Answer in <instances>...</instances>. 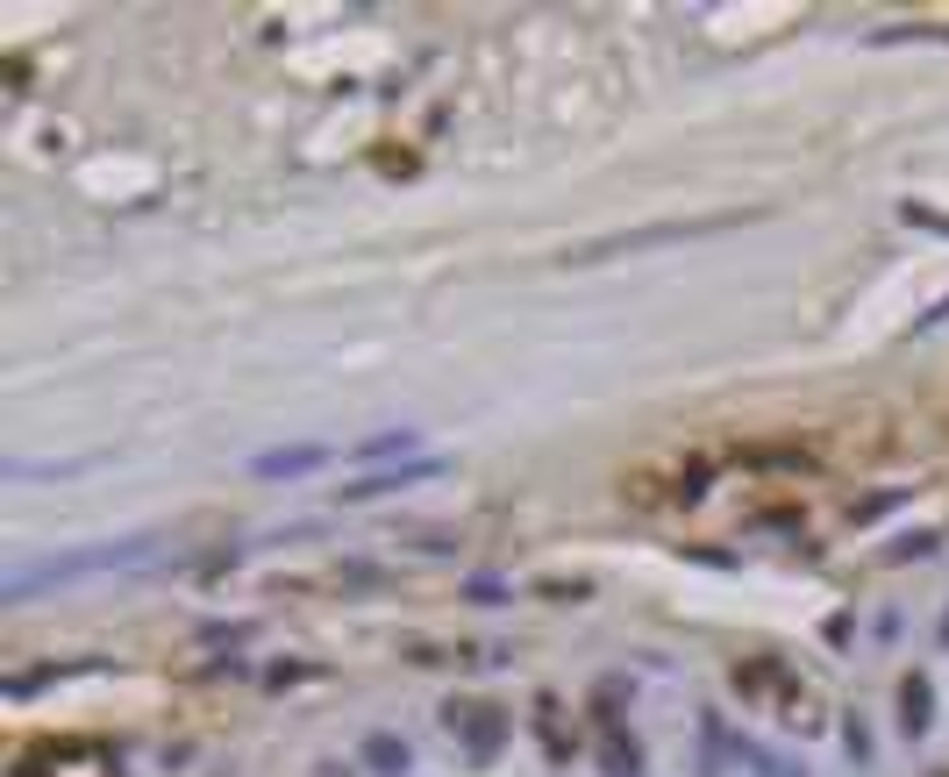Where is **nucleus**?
I'll return each mask as SVG.
<instances>
[{
	"instance_id": "1",
	"label": "nucleus",
	"mask_w": 949,
	"mask_h": 777,
	"mask_svg": "<svg viewBox=\"0 0 949 777\" xmlns=\"http://www.w3.org/2000/svg\"><path fill=\"white\" fill-rule=\"evenodd\" d=\"M150 557H158V536H108V542H86V550H57V557H36V563H14L0 600H36V592H51V585L129 571V563H150Z\"/></svg>"
},
{
	"instance_id": "2",
	"label": "nucleus",
	"mask_w": 949,
	"mask_h": 777,
	"mask_svg": "<svg viewBox=\"0 0 949 777\" xmlns=\"http://www.w3.org/2000/svg\"><path fill=\"white\" fill-rule=\"evenodd\" d=\"M743 215H707V222H657V228H628V236H600L585 250H571V265H600V257H628V250H657V242H692V236H721Z\"/></svg>"
},
{
	"instance_id": "3",
	"label": "nucleus",
	"mask_w": 949,
	"mask_h": 777,
	"mask_svg": "<svg viewBox=\"0 0 949 777\" xmlns=\"http://www.w3.org/2000/svg\"><path fill=\"white\" fill-rule=\"evenodd\" d=\"M443 727L464 742V756H472V764H493V756L507 749V713L493 706V699H450V706H443Z\"/></svg>"
},
{
	"instance_id": "4",
	"label": "nucleus",
	"mask_w": 949,
	"mask_h": 777,
	"mask_svg": "<svg viewBox=\"0 0 949 777\" xmlns=\"http://www.w3.org/2000/svg\"><path fill=\"white\" fill-rule=\"evenodd\" d=\"M435 471H443V456H407V464H379V471H365V478H351L343 485V507H365V499H393V493H414V485H429Z\"/></svg>"
},
{
	"instance_id": "5",
	"label": "nucleus",
	"mask_w": 949,
	"mask_h": 777,
	"mask_svg": "<svg viewBox=\"0 0 949 777\" xmlns=\"http://www.w3.org/2000/svg\"><path fill=\"white\" fill-rule=\"evenodd\" d=\"M322 464H328L322 443H285V450H258V456H250V478L279 485V478H308V471H322Z\"/></svg>"
},
{
	"instance_id": "6",
	"label": "nucleus",
	"mask_w": 949,
	"mask_h": 777,
	"mask_svg": "<svg viewBox=\"0 0 949 777\" xmlns=\"http://www.w3.org/2000/svg\"><path fill=\"white\" fill-rule=\"evenodd\" d=\"M928 727H936V684H928V670H907L899 678V735L921 742Z\"/></svg>"
},
{
	"instance_id": "7",
	"label": "nucleus",
	"mask_w": 949,
	"mask_h": 777,
	"mask_svg": "<svg viewBox=\"0 0 949 777\" xmlns=\"http://www.w3.org/2000/svg\"><path fill=\"white\" fill-rule=\"evenodd\" d=\"M357 764H365L371 777H407L414 749H407L400 735H386V727H379V735H365V742H357Z\"/></svg>"
},
{
	"instance_id": "8",
	"label": "nucleus",
	"mask_w": 949,
	"mask_h": 777,
	"mask_svg": "<svg viewBox=\"0 0 949 777\" xmlns=\"http://www.w3.org/2000/svg\"><path fill=\"white\" fill-rule=\"evenodd\" d=\"M600 764H607V777H636L643 770V749H636V735H622V721L600 727Z\"/></svg>"
},
{
	"instance_id": "9",
	"label": "nucleus",
	"mask_w": 949,
	"mask_h": 777,
	"mask_svg": "<svg viewBox=\"0 0 949 777\" xmlns=\"http://www.w3.org/2000/svg\"><path fill=\"white\" fill-rule=\"evenodd\" d=\"M557 706H564V699H550V692L536 699V735H542V749H550V764H571V742H564V713H557Z\"/></svg>"
},
{
	"instance_id": "10",
	"label": "nucleus",
	"mask_w": 949,
	"mask_h": 777,
	"mask_svg": "<svg viewBox=\"0 0 949 777\" xmlns=\"http://www.w3.org/2000/svg\"><path fill=\"white\" fill-rule=\"evenodd\" d=\"M936 542H942V536H936V528H914V536H899V542H885V550H878V557H885V563H914V557H936Z\"/></svg>"
},
{
	"instance_id": "11",
	"label": "nucleus",
	"mask_w": 949,
	"mask_h": 777,
	"mask_svg": "<svg viewBox=\"0 0 949 777\" xmlns=\"http://www.w3.org/2000/svg\"><path fill=\"white\" fill-rule=\"evenodd\" d=\"M414 443H421L414 429H386V435H371V443L357 450V456H400V464H407V456H414Z\"/></svg>"
},
{
	"instance_id": "12",
	"label": "nucleus",
	"mask_w": 949,
	"mask_h": 777,
	"mask_svg": "<svg viewBox=\"0 0 949 777\" xmlns=\"http://www.w3.org/2000/svg\"><path fill=\"white\" fill-rule=\"evenodd\" d=\"M464 600H472V606H500V600H507V578H493V571L464 578Z\"/></svg>"
},
{
	"instance_id": "13",
	"label": "nucleus",
	"mask_w": 949,
	"mask_h": 777,
	"mask_svg": "<svg viewBox=\"0 0 949 777\" xmlns=\"http://www.w3.org/2000/svg\"><path fill=\"white\" fill-rule=\"evenodd\" d=\"M542 600H593V578H542Z\"/></svg>"
},
{
	"instance_id": "14",
	"label": "nucleus",
	"mask_w": 949,
	"mask_h": 777,
	"mask_svg": "<svg viewBox=\"0 0 949 777\" xmlns=\"http://www.w3.org/2000/svg\"><path fill=\"white\" fill-rule=\"evenodd\" d=\"M842 749H850V764H871V727L864 721H842Z\"/></svg>"
},
{
	"instance_id": "15",
	"label": "nucleus",
	"mask_w": 949,
	"mask_h": 777,
	"mask_svg": "<svg viewBox=\"0 0 949 777\" xmlns=\"http://www.w3.org/2000/svg\"><path fill=\"white\" fill-rule=\"evenodd\" d=\"M899 222H914V228H936V236H949V215H936V207H921V201H907V207H899Z\"/></svg>"
},
{
	"instance_id": "16",
	"label": "nucleus",
	"mask_w": 949,
	"mask_h": 777,
	"mask_svg": "<svg viewBox=\"0 0 949 777\" xmlns=\"http://www.w3.org/2000/svg\"><path fill=\"white\" fill-rule=\"evenodd\" d=\"M707 493V464H686L678 471V499H700Z\"/></svg>"
},
{
	"instance_id": "17",
	"label": "nucleus",
	"mask_w": 949,
	"mask_h": 777,
	"mask_svg": "<svg viewBox=\"0 0 949 777\" xmlns=\"http://www.w3.org/2000/svg\"><path fill=\"white\" fill-rule=\"evenodd\" d=\"M936 322H949V293H942V300H936V307H928V314H921V322H914V328H936Z\"/></svg>"
},
{
	"instance_id": "18",
	"label": "nucleus",
	"mask_w": 949,
	"mask_h": 777,
	"mask_svg": "<svg viewBox=\"0 0 949 777\" xmlns=\"http://www.w3.org/2000/svg\"><path fill=\"white\" fill-rule=\"evenodd\" d=\"M942 649H949V614H942Z\"/></svg>"
},
{
	"instance_id": "19",
	"label": "nucleus",
	"mask_w": 949,
	"mask_h": 777,
	"mask_svg": "<svg viewBox=\"0 0 949 777\" xmlns=\"http://www.w3.org/2000/svg\"><path fill=\"white\" fill-rule=\"evenodd\" d=\"M936 777H949V770H936Z\"/></svg>"
}]
</instances>
